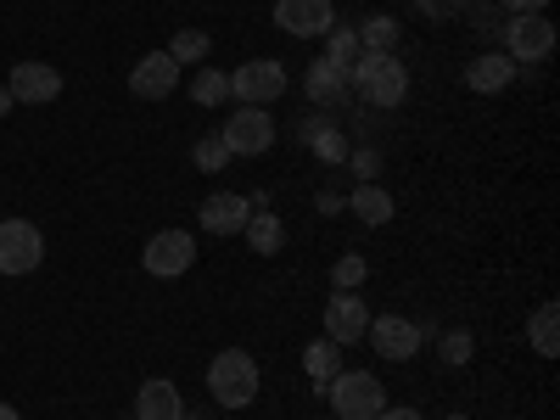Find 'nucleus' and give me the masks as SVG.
<instances>
[{"label": "nucleus", "mask_w": 560, "mask_h": 420, "mask_svg": "<svg viewBox=\"0 0 560 420\" xmlns=\"http://www.w3.org/2000/svg\"><path fill=\"white\" fill-rule=\"evenodd\" d=\"M420 18H454L459 12V0H415Z\"/></svg>", "instance_id": "31"}, {"label": "nucleus", "mask_w": 560, "mask_h": 420, "mask_svg": "<svg viewBox=\"0 0 560 420\" xmlns=\"http://www.w3.org/2000/svg\"><path fill=\"white\" fill-rule=\"evenodd\" d=\"M303 370H308V382H314V387H325V382H331L337 370H342V348H337L331 337L308 342V348H303Z\"/></svg>", "instance_id": "22"}, {"label": "nucleus", "mask_w": 560, "mask_h": 420, "mask_svg": "<svg viewBox=\"0 0 560 420\" xmlns=\"http://www.w3.org/2000/svg\"><path fill=\"white\" fill-rule=\"evenodd\" d=\"M398 23L387 18V12H376V18H364L359 23V45H364V51H376V57H398Z\"/></svg>", "instance_id": "23"}, {"label": "nucleus", "mask_w": 560, "mask_h": 420, "mask_svg": "<svg viewBox=\"0 0 560 420\" xmlns=\"http://www.w3.org/2000/svg\"><path fill=\"white\" fill-rule=\"evenodd\" d=\"M348 213H353L359 224H387L398 208H393V191H382V185L370 179V185H359V191L348 197Z\"/></svg>", "instance_id": "19"}, {"label": "nucleus", "mask_w": 560, "mask_h": 420, "mask_svg": "<svg viewBox=\"0 0 560 420\" xmlns=\"http://www.w3.org/2000/svg\"><path fill=\"white\" fill-rule=\"evenodd\" d=\"M179 420H202V415H191V409H185V415H179Z\"/></svg>", "instance_id": "37"}, {"label": "nucleus", "mask_w": 560, "mask_h": 420, "mask_svg": "<svg viewBox=\"0 0 560 420\" xmlns=\"http://www.w3.org/2000/svg\"><path fill=\"white\" fill-rule=\"evenodd\" d=\"M325 398H331V409H337V420H376L382 409H387V387H382V376L376 370H337L331 382L319 387Z\"/></svg>", "instance_id": "1"}, {"label": "nucleus", "mask_w": 560, "mask_h": 420, "mask_svg": "<svg viewBox=\"0 0 560 420\" xmlns=\"http://www.w3.org/2000/svg\"><path fill=\"white\" fill-rule=\"evenodd\" d=\"M247 247L258 253V258H275L280 247H287V224H280V213H264V208H253V219H247Z\"/></svg>", "instance_id": "18"}, {"label": "nucleus", "mask_w": 560, "mask_h": 420, "mask_svg": "<svg viewBox=\"0 0 560 420\" xmlns=\"http://www.w3.org/2000/svg\"><path fill=\"white\" fill-rule=\"evenodd\" d=\"M459 7H488V0H459Z\"/></svg>", "instance_id": "36"}, {"label": "nucleus", "mask_w": 560, "mask_h": 420, "mask_svg": "<svg viewBox=\"0 0 560 420\" xmlns=\"http://www.w3.org/2000/svg\"><path fill=\"white\" fill-rule=\"evenodd\" d=\"M287 84L292 79L275 57H253V62H242L236 73H230V96H236L242 107H269V102L287 96Z\"/></svg>", "instance_id": "5"}, {"label": "nucleus", "mask_w": 560, "mask_h": 420, "mask_svg": "<svg viewBox=\"0 0 560 420\" xmlns=\"http://www.w3.org/2000/svg\"><path fill=\"white\" fill-rule=\"evenodd\" d=\"M208 393H213V404H224V409H247V404L258 398V359H253L247 348L213 353V364H208Z\"/></svg>", "instance_id": "2"}, {"label": "nucleus", "mask_w": 560, "mask_h": 420, "mask_svg": "<svg viewBox=\"0 0 560 420\" xmlns=\"http://www.w3.org/2000/svg\"><path fill=\"white\" fill-rule=\"evenodd\" d=\"M499 7H504L510 18H522V12H544V7H549V0H499Z\"/></svg>", "instance_id": "32"}, {"label": "nucleus", "mask_w": 560, "mask_h": 420, "mask_svg": "<svg viewBox=\"0 0 560 420\" xmlns=\"http://www.w3.org/2000/svg\"><path fill=\"white\" fill-rule=\"evenodd\" d=\"M443 420H471V415H443Z\"/></svg>", "instance_id": "38"}, {"label": "nucleus", "mask_w": 560, "mask_h": 420, "mask_svg": "<svg viewBox=\"0 0 560 420\" xmlns=\"http://www.w3.org/2000/svg\"><path fill=\"white\" fill-rule=\"evenodd\" d=\"M370 348H376L382 359H393V364H409L415 353H420V325L415 319H404V314H370Z\"/></svg>", "instance_id": "10"}, {"label": "nucleus", "mask_w": 560, "mask_h": 420, "mask_svg": "<svg viewBox=\"0 0 560 420\" xmlns=\"http://www.w3.org/2000/svg\"><path fill=\"white\" fill-rule=\"evenodd\" d=\"M179 415H185V398H179L174 382H163V376L140 382V393H135V420H179Z\"/></svg>", "instance_id": "15"}, {"label": "nucleus", "mask_w": 560, "mask_h": 420, "mask_svg": "<svg viewBox=\"0 0 560 420\" xmlns=\"http://www.w3.org/2000/svg\"><path fill=\"white\" fill-rule=\"evenodd\" d=\"M499 39H504V57H510V62L533 68V62H544V57L555 51V23H549L544 12H522V18H510V23L499 28Z\"/></svg>", "instance_id": "4"}, {"label": "nucleus", "mask_w": 560, "mask_h": 420, "mask_svg": "<svg viewBox=\"0 0 560 420\" xmlns=\"http://www.w3.org/2000/svg\"><path fill=\"white\" fill-rule=\"evenodd\" d=\"M527 342H533L538 359H555V353H560V308H555V303H538V308H533Z\"/></svg>", "instance_id": "20"}, {"label": "nucleus", "mask_w": 560, "mask_h": 420, "mask_svg": "<svg viewBox=\"0 0 560 420\" xmlns=\"http://www.w3.org/2000/svg\"><path fill=\"white\" fill-rule=\"evenodd\" d=\"M364 57V45H359V28H331L325 34V62H337L342 73H353V62Z\"/></svg>", "instance_id": "24"}, {"label": "nucleus", "mask_w": 560, "mask_h": 420, "mask_svg": "<svg viewBox=\"0 0 560 420\" xmlns=\"http://www.w3.org/2000/svg\"><path fill=\"white\" fill-rule=\"evenodd\" d=\"M471 353H477L471 331H443V342H438V359H443L448 370H459V364H471Z\"/></svg>", "instance_id": "28"}, {"label": "nucleus", "mask_w": 560, "mask_h": 420, "mask_svg": "<svg viewBox=\"0 0 560 420\" xmlns=\"http://www.w3.org/2000/svg\"><path fill=\"white\" fill-rule=\"evenodd\" d=\"M197 219H202L208 236H242L247 219H253V202H247L242 191H213V197L197 208Z\"/></svg>", "instance_id": "14"}, {"label": "nucleus", "mask_w": 560, "mask_h": 420, "mask_svg": "<svg viewBox=\"0 0 560 420\" xmlns=\"http://www.w3.org/2000/svg\"><path fill=\"white\" fill-rule=\"evenodd\" d=\"M376 420H420V409H382Z\"/></svg>", "instance_id": "33"}, {"label": "nucleus", "mask_w": 560, "mask_h": 420, "mask_svg": "<svg viewBox=\"0 0 560 420\" xmlns=\"http://www.w3.org/2000/svg\"><path fill=\"white\" fill-rule=\"evenodd\" d=\"M12 107H18V102H12V90H7V84H0V113H12Z\"/></svg>", "instance_id": "34"}, {"label": "nucleus", "mask_w": 560, "mask_h": 420, "mask_svg": "<svg viewBox=\"0 0 560 420\" xmlns=\"http://www.w3.org/2000/svg\"><path fill=\"white\" fill-rule=\"evenodd\" d=\"M174 84H179V62L168 51H152V57H140L135 73H129V90L140 102H168L174 96Z\"/></svg>", "instance_id": "13"}, {"label": "nucleus", "mask_w": 560, "mask_h": 420, "mask_svg": "<svg viewBox=\"0 0 560 420\" xmlns=\"http://www.w3.org/2000/svg\"><path fill=\"white\" fill-rule=\"evenodd\" d=\"M376 168H382V152H353V174H359V185H370V179H376Z\"/></svg>", "instance_id": "30"}, {"label": "nucleus", "mask_w": 560, "mask_h": 420, "mask_svg": "<svg viewBox=\"0 0 560 420\" xmlns=\"http://www.w3.org/2000/svg\"><path fill=\"white\" fill-rule=\"evenodd\" d=\"M275 118H269V107H242L236 118H230L224 129H219V140L230 147V158H264L269 147H275Z\"/></svg>", "instance_id": "7"}, {"label": "nucleus", "mask_w": 560, "mask_h": 420, "mask_svg": "<svg viewBox=\"0 0 560 420\" xmlns=\"http://www.w3.org/2000/svg\"><path fill=\"white\" fill-rule=\"evenodd\" d=\"M303 140H308V152H314L319 163H348V135H342L337 124H325V118H308Z\"/></svg>", "instance_id": "21"}, {"label": "nucleus", "mask_w": 560, "mask_h": 420, "mask_svg": "<svg viewBox=\"0 0 560 420\" xmlns=\"http://www.w3.org/2000/svg\"><path fill=\"white\" fill-rule=\"evenodd\" d=\"M140 264H147V275L158 280H174L197 264V236L191 230H158V236L147 242V253H140Z\"/></svg>", "instance_id": "8"}, {"label": "nucleus", "mask_w": 560, "mask_h": 420, "mask_svg": "<svg viewBox=\"0 0 560 420\" xmlns=\"http://www.w3.org/2000/svg\"><path fill=\"white\" fill-rule=\"evenodd\" d=\"M364 331H370L364 298L359 292H331V303H325V337H331L337 348H353V342H364Z\"/></svg>", "instance_id": "11"}, {"label": "nucleus", "mask_w": 560, "mask_h": 420, "mask_svg": "<svg viewBox=\"0 0 560 420\" xmlns=\"http://www.w3.org/2000/svg\"><path fill=\"white\" fill-rule=\"evenodd\" d=\"M348 84L359 90V102L364 107H398L409 96V68L398 57H376V51H364L348 73Z\"/></svg>", "instance_id": "3"}, {"label": "nucleus", "mask_w": 560, "mask_h": 420, "mask_svg": "<svg viewBox=\"0 0 560 420\" xmlns=\"http://www.w3.org/2000/svg\"><path fill=\"white\" fill-rule=\"evenodd\" d=\"M516 73H522V68L510 62L504 51H488V57H477L471 68H465V84H471L477 96H499V90H504L510 79H516Z\"/></svg>", "instance_id": "16"}, {"label": "nucleus", "mask_w": 560, "mask_h": 420, "mask_svg": "<svg viewBox=\"0 0 560 420\" xmlns=\"http://www.w3.org/2000/svg\"><path fill=\"white\" fill-rule=\"evenodd\" d=\"M191 102H197V107H219V102H230V73L202 68V73L191 79Z\"/></svg>", "instance_id": "25"}, {"label": "nucleus", "mask_w": 560, "mask_h": 420, "mask_svg": "<svg viewBox=\"0 0 560 420\" xmlns=\"http://www.w3.org/2000/svg\"><path fill=\"white\" fill-rule=\"evenodd\" d=\"M0 420H23V415H18L12 404H0Z\"/></svg>", "instance_id": "35"}, {"label": "nucleus", "mask_w": 560, "mask_h": 420, "mask_svg": "<svg viewBox=\"0 0 560 420\" xmlns=\"http://www.w3.org/2000/svg\"><path fill=\"white\" fill-rule=\"evenodd\" d=\"M364 275H370V264H364L359 253H342V258L331 264V287H337V292H359Z\"/></svg>", "instance_id": "27"}, {"label": "nucleus", "mask_w": 560, "mask_h": 420, "mask_svg": "<svg viewBox=\"0 0 560 420\" xmlns=\"http://www.w3.org/2000/svg\"><path fill=\"white\" fill-rule=\"evenodd\" d=\"M303 90H308V102H319V107H337V102H348V73L337 68V62H314L308 73H303Z\"/></svg>", "instance_id": "17"}, {"label": "nucleus", "mask_w": 560, "mask_h": 420, "mask_svg": "<svg viewBox=\"0 0 560 420\" xmlns=\"http://www.w3.org/2000/svg\"><path fill=\"white\" fill-rule=\"evenodd\" d=\"M275 23L292 39H325L337 28V7L331 0H275Z\"/></svg>", "instance_id": "9"}, {"label": "nucleus", "mask_w": 560, "mask_h": 420, "mask_svg": "<svg viewBox=\"0 0 560 420\" xmlns=\"http://www.w3.org/2000/svg\"><path fill=\"white\" fill-rule=\"evenodd\" d=\"M45 264V236L28 219H0V275H34Z\"/></svg>", "instance_id": "6"}, {"label": "nucleus", "mask_w": 560, "mask_h": 420, "mask_svg": "<svg viewBox=\"0 0 560 420\" xmlns=\"http://www.w3.org/2000/svg\"><path fill=\"white\" fill-rule=\"evenodd\" d=\"M168 57H174L179 68H185V62H202V57H208V34H202V28H179V34L168 39Z\"/></svg>", "instance_id": "26"}, {"label": "nucleus", "mask_w": 560, "mask_h": 420, "mask_svg": "<svg viewBox=\"0 0 560 420\" xmlns=\"http://www.w3.org/2000/svg\"><path fill=\"white\" fill-rule=\"evenodd\" d=\"M224 163H230V147H224L219 135H202V140H197V168H202V174H219Z\"/></svg>", "instance_id": "29"}, {"label": "nucleus", "mask_w": 560, "mask_h": 420, "mask_svg": "<svg viewBox=\"0 0 560 420\" xmlns=\"http://www.w3.org/2000/svg\"><path fill=\"white\" fill-rule=\"evenodd\" d=\"M7 90H12V102H23V107H45V102L62 96V73L51 62H18L7 73Z\"/></svg>", "instance_id": "12"}]
</instances>
